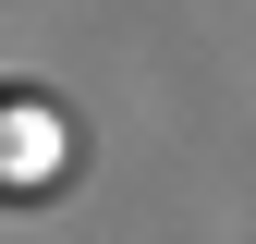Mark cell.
<instances>
[{
    "instance_id": "obj_1",
    "label": "cell",
    "mask_w": 256,
    "mask_h": 244,
    "mask_svg": "<svg viewBox=\"0 0 256 244\" xmlns=\"http://www.w3.org/2000/svg\"><path fill=\"white\" fill-rule=\"evenodd\" d=\"M61 171V122L49 110H0V196H37Z\"/></svg>"
}]
</instances>
